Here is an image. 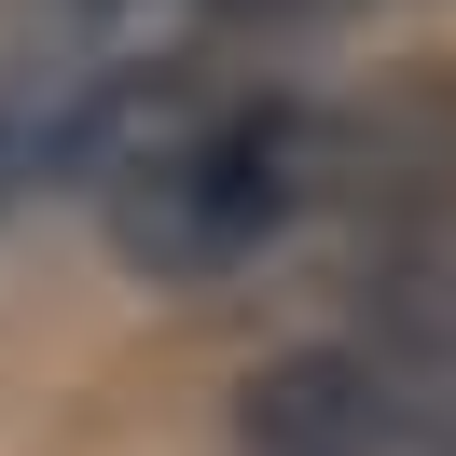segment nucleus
I'll return each instance as SVG.
<instances>
[{
	"instance_id": "nucleus-2",
	"label": "nucleus",
	"mask_w": 456,
	"mask_h": 456,
	"mask_svg": "<svg viewBox=\"0 0 456 456\" xmlns=\"http://www.w3.org/2000/svg\"><path fill=\"white\" fill-rule=\"evenodd\" d=\"M28 194H56V152H42L28 97H0V208H28Z\"/></svg>"
},
{
	"instance_id": "nucleus-1",
	"label": "nucleus",
	"mask_w": 456,
	"mask_h": 456,
	"mask_svg": "<svg viewBox=\"0 0 456 456\" xmlns=\"http://www.w3.org/2000/svg\"><path fill=\"white\" fill-rule=\"evenodd\" d=\"M332 208L318 180V97H194L125 180H97V222L152 290H208L305 235Z\"/></svg>"
}]
</instances>
